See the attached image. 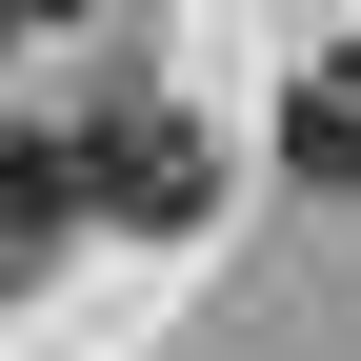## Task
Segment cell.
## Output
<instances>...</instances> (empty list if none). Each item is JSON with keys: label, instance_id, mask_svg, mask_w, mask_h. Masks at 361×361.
<instances>
[{"label": "cell", "instance_id": "1", "mask_svg": "<svg viewBox=\"0 0 361 361\" xmlns=\"http://www.w3.org/2000/svg\"><path fill=\"white\" fill-rule=\"evenodd\" d=\"M80 201H101V221H201V201H221V141L161 121V101H121L101 141H80Z\"/></svg>", "mask_w": 361, "mask_h": 361}, {"label": "cell", "instance_id": "2", "mask_svg": "<svg viewBox=\"0 0 361 361\" xmlns=\"http://www.w3.org/2000/svg\"><path fill=\"white\" fill-rule=\"evenodd\" d=\"M281 161H301V180H341V201H361V40H341V61H301V80H281Z\"/></svg>", "mask_w": 361, "mask_h": 361}]
</instances>
